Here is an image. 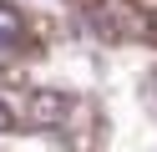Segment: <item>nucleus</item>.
I'll return each instance as SVG.
<instances>
[{
    "label": "nucleus",
    "instance_id": "f03ea898",
    "mask_svg": "<svg viewBox=\"0 0 157 152\" xmlns=\"http://www.w3.org/2000/svg\"><path fill=\"white\" fill-rule=\"evenodd\" d=\"M15 36H21V15H15V10L0 0V46H10Z\"/></svg>",
    "mask_w": 157,
    "mask_h": 152
},
{
    "label": "nucleus",
    "instance_id": "20e7f679",
    "mask_svg": "<svg viewBox=\"0 0 157 152\" xmlns=\"http://www.w3.org/2000/svg\"><path fill=\"white\" fill-rule=\"evenodd\" d=\"M152 86H157V71H152Z\"/></svg>",
    "mask_w": 157,
    "mask_h": 152
},
{
    "label": "nucleus",
    "instance_id": "7ed1b4c3",
    "mask_svg": "<svg viewBox=\"0 0 157 152\" xmlns=\"http://www.w3.org/2000/svg\"><path fill=\"white\" fill-rule=\"evenodd\" d=\"M15 127V111H10V101H0V132H10Z\"/></svg>",
    "mask_w": 157,
    "mask_h": 152
},
{
    "label": "nucleus",
    "instance_id": "f257e3e1",
    "mask_svg": "<svg viewBox=\"0 0 157 152\" xmlns=\"http://www.w3.org/2000/svg\"><path fill=\"white\" fill-rule=\"evenodd\" d=\"M76 111V101L66 91H36L31 96V127H66Z\"/></svg>",
    "mask_w": 157,
    "mask_h": 152
}]
</instances>
